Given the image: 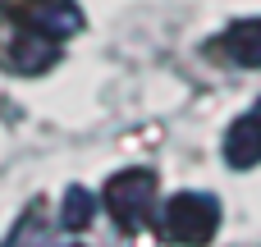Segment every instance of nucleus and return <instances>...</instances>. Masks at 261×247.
Segmentation results:
<instances>
[{
  "label": "nucleus",
  "mask_w": 261,
  "mask_h": 247,
  "mask_svg": "<svg viewBox=\"0 0 261 247\" xmlns=\"http://www.w3.org/2000/svg\"><path fill=\"white\" fill-rule=\"evenodd\" d=\"M55 55H60L55 37L37 32L32 23H18V28L5 32V41H0V60H5L14 73H41V69L55 64Z\"/></svg>",
  "instance_id": "nucleus-3"
},
{
  "label": "nucleus",
  "mask_w": 261,
  "mask_h": 247,
  "mask_svg": "<svg viewBox=\"0 0 261 247\" xmlns=\"http://www.w3.org/2000/svg\"><path fill=\"white\" fill-rule=\"evenodd\" d=\"M92 211H96V202H92L87 188H69L64 202H60V220H64V229H87V225H92Z\"/></svg>",
  "instance_id": "nucleus-7"
},
{
  "label": "nucleus",
  "mask_w": 261,
  "mask_h": 247,
  "mask_svg": "<svg viewBox=\"0 0 261 247\" xmlns=\"http://www.w3.org/2000/svg\"><path fill=\"white\" fill-rule=\"evenodd\" d=\"M220 46L229 50V60L248 64V69H261V18H239L225 28Z\"/></svg>",
  "instance_id": "nucleus-6"
},
{
  "label": "nucleus",
  "mask_w": 261,
  "mask_h": 247,
  "mask_svg": "<svg viewBox=\"0 0 261 247\" xmlns=\"http://www.w3.org/2000/svg\"><path fill=\"white\" fill-rule=\"evenodd\" d=\"M151 202H156V174L151 170H119L110 183H106V211L115 215L119 229L138 234L151 215Z\"/></svg>",
  "instance_id": "nucleus-2"
},
{
  "label": "nucleus",
  "mask_w": 261,
  "mask_h": 247,
  "mask_svg": "<svg viewBox=\"0 0 261 247\" xmlns=\"http://www.w3.org/2000/svg\"><path fill=\"white\" fill-rule=\"evenodd\" d=\"M220 229V202L211 193H179L161 211V234L165 243L179 247H206Z\"/></svg>",
  "instance_id": "nucleus-1"
},
{
  "label": "nucleus",
  "mask_w": 261,
  "mask_h": 247,
  "mask_svg": "<svg viewBox=\"0 0 261 247\" xmlns=\"http://www.w3.org/2000/svg\"><path fill=\"white\" fill-rule=\"evenodd\" d=\"M225 160L234 170H252L261 160V115H243L225 133Z\"/></svg>",
  "instance_id": "nucleus-5"
},
{
  "label": "nucleus",
  "mask_w": 261,
  "mask_h": 247,
  "mask_svg": "<svg viewBox=\"0 0 261 247\" xmlns=\"http://www.w3.org/2000/svg\"><path fill=\"white\" fill-rule=\"evenodd\" d=\"M37 243H41V215H37V206H32V211L18 220V229L5 238V247H37Z\"/></svg>",
  "instance_id": "nucleus-8"
},
{
  "label": "nucleus",
  "mask_w": 261,
  "mask_h": 247,
  "mask_svg": "<svg viewBox=\"0 0 261 247\" xmlns=\"http://www.w3.org/2000/svg\"><path fill=\"white\" fill-rule=\"evenodd\" d=\"M18 18L32 23L37 32H46V37H69V32L83 28V14H78L73 0H23Z\"/></svg>",
  "instance_id": "nucleus-4"
}]
</instances>
